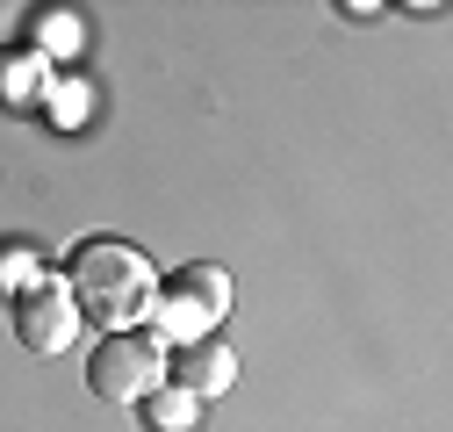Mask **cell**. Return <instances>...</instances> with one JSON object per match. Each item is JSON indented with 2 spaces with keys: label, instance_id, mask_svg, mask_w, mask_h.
<instances>
[{
  "label": "cell",
  "instance_id": "obj_2",
  "mask_svg": "<svg viewBox=\"0 0 453 432\" xmlns=\"http://www.w3.org/2000/svg\"><path fill=\"white\" fill-rule=\"evenodd\" d=\"M165 382V346L151 332H108L87 360V390L101 404H144Z\"/></svg>",
  "mask_w": 453,
  "mask_h": 432
},
{
  "label": "cell",
  "instance_id": "obj_8",
  "mask_svg": "<svg viewBox=\"0 0 453 432\" xmlns=\"http://www.w3.org/2000/svg\"><path fill=\"white\" fill-rule=\"evenodd\" d=\"M36 36H43L50 50H73V43H80V22L58 15V8H36Z\"/></svg>",
  "mask_w": 453,
  "mask_h": 432
},
{
  "label": "cell",
  "instance_id": "obj_1",
  "mask_svg": "<svg viewBox=\"0 0 453 432\" xmlns=\"http://www.w3.org/2000/svg\"><path fill=\"white\" fill-rule=\"evenodd\" d=\"M80 303V317L101 324V339L108 332H137V317L151 310L158 296V274H151V259L130 245V238H87L73 259H65V274H58Z\"/></svg>",
  "mask_w": 453,
  "mask_h": 432
},
{
  "label": "cell",
  "instance_id": "obj_5",
  "mask_svg": "<svg viewBox=\"0 0 453 432\" xmlns=\"http://www.w3.org/2000/svg\"><path fill=\"white\" fill-rule=\"evenodd\" d=\"M151 324H158V339H173V346H195V339H209V324H216V310L188 289V282H165L158 296H151V310H144Z\"/></svg>",
  "mask_w": 453,
  "mask_h": 432
},
{
  "label": "cell",
  "instance_id": "obj_4",
  "mask_svg": "<svg viewBox=\"0 0 453 432\" xmlns=\"http://www.w3.org/2000/svg\"><path fill=\"white\" fill-rule=\"evenodd\" d=\"M165 382L188 390L195 404H209L223 390H238V353L223 339H195V346H180V360H165Z\"/></svg>",
  "mask_w": 453,
  "mask_h": 432
},
{
  "label": "cell",
  "instance_id": "obj_7",
  "mask_svg": "<svg viewBox=\"0 0 453 432\" xmlns=\"http://www.w3.org/2000/svg\"><path fill=\"white\" fill-rule=\"evenodd\" d=\"M173 282H188V289H195V296H202V303H209L216 317L231 310V274H223V266H202V259H195V266H180Z\"/></svg>",
  "mask_w": 453,
  "mask_h": 432
},
{
  "label": "cell",
  "instance_id": "obj_3",
  "mask_svg": "<svg viewBox=\"0 0 453 432\" xmlns=\"http://www.w3.org/2000/svg\"><path fill=\"white\" fill-rule=\"evenodd\" d=\"M15 339H22V353H36V360H50V353H65L73 339H80V303H73V289L65 282H29V289H15Z\"/></svg>",
  "mask_w": 453,
  "mask_h": 432
},
{
  "label": "cell",
  "instance_id": "obj_6",
  "mask_svg": "<svg viewBox=\"0 0 453 432\" xmlns=\"http://www.w3.org/2000/svg\"><path fill=\"white\" fill-rule=\"evenodd\" d=\"M137 411H144V425H151V432H195V425H202V404H195L188 390H173V382H158Z\"/></svg>",
  "mask_w": 453,
  "mask_h": 432
},
{
  "label": "cell",
  "instance_id": "obj_9",
  "mask_svg": "<svg viewBox=\"0 0 453 432\" xmlns=\"http://www.w3.org/2000/svg\"><path fill=\"white\" fill-rule=\"evenodd\" d=\"M29 274H36L29 245H0V289H8V282H29Z\"/></svg>",
  "mask_w": 453,
  "mask_h": 432
}]
</instances>
